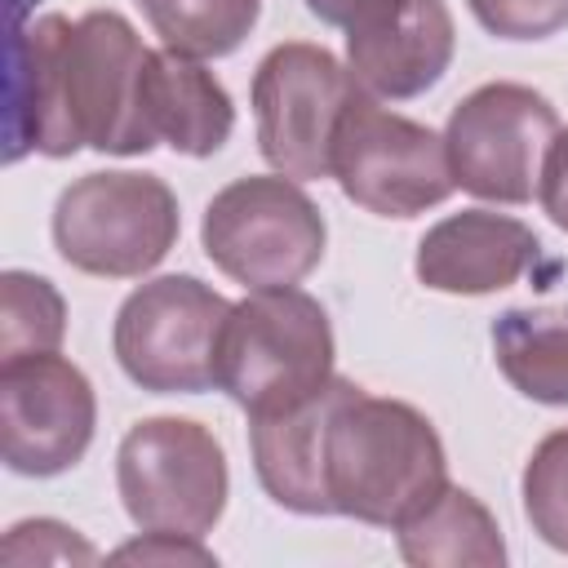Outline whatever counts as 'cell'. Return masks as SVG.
<instances>
[{
  "label": "cell",
  "mask_w": 568,
  "mask_h": 568,
  "mask_svg": "<svg viewBox=\"0 0 568 568\" xmlns=\"http://www.w3.org/2000/svg\"><path fill=\"white\" fill-rule=\"evenodd\" d=\"M146 44L115 9H89L75 22L44 13L22 22L13 9L4 75V160L27 151L67 160L80 146L102 155H146L155 138L142 120Z\"/></svg>",
  "instance_id": "obj_1"
},
{
  "label": "cell",
  "mask_w": 568,
  "mask_h": 568,
  "mask_svg": "<svg viewBox=\"0 0 568 568\" xmlns=\"http://www.w3.org/2000/svg\"><path fill=\"white\" fill-rule=\"evenodd\" d=\"M448 488V453L426 413L404 399L368 395L346 377L324 426L328 515L399 528Z\"/></svg>",
  "instance_id": "obj_2"
},
{
  "label": "cell",
  "mask_w": 568,
  "mask_h": 568,
  "mask_svg": "<svg viewBox=\"0 0 568 568\" xmlns=\"http://www.w3.org/2000/svg\"><path fill=\"white\" fill-rule=\"evenodd\" d=\"M333 324L328 311L288 288H253L231 306L213 351V386L226 390L248 417H266L302 404L333 377Z\"/></svg>",
  "instance_id": "obj_3"
},
{
  "label": "cell",
  "mask_w": 568,
  "mask_h": 568,
  "mask_svg": "<svg viewBox=\"0 0 568 568\" xmlns=\"http://www.w3.org/2000/svg\"><path fill=\"white\" fill-rule=\"evenodd\" d=\"M49 231L67 266L98 280H138L173 253L182 213L164 178L102 169L62 186Z\"/></svg>",
  "instance_id": "obj_4"
},
{
  "label": "cell",
  "mask_w": 568,
  "mask_h": 568,
  "mask_svg": "<svg viewBox=\"0 0 568 568\" xmlns=\"http://www.w3.org/2000/svg\"><path fill=\"white\" fill-rule=\"evenodd\" d=\"M209 262L244 288L302 284L328 244L320 204L284 173H248L226 182L200 222Z\"/></svg>",
  "instance_id": "obj_5"
},
{
  "label": "cell",
  "mask_w": 568,
  "mask_h": 568,
  "mask_svg": "<svg viewBox=\"0 0 568 568\" xmlns=\"http://www.w3.org/2000/svg\"><path fill=\"white\" fill-rule=\"evenodd\" d=\"M115 488L142 532L204 537L226 510L231 470L217 435L195 417H142L115 448Z\"/></svg>",
  "instance_id": "obj_6"
},
{
  "label": "cell",
  "mask_w": 568,
  "mask_h": 568,
  "mask_svg": "<svg viewBox=\"0 0 568 568\" xmlns=\"http://www.w3.org/2000/svg\"><path fill=\"white\" fill-rule=\"evenodd\" d=\"M355 93L359 80L324 44H275L248 84L262 160L293 182L333 178V133Z\"/></svg>",
  "instance_id": "obj_7"
},
{
  "label": "cell",
  "mask_w": 568,
  "mask_h": 568,
  "mask_svg": "<svg viewBox=\"0 0 568 568\" xmlns=\"http://www.w3.org/2000/svg\"><path fill=\"white\" fill-rule=\"evenodd\" d=\"M555 138V102L532 84L515 80L470 89L444 124L453 182L488 204H528L541 186V169Z\"/></svg>",
  "instance_id": "obj_8"
},
{
  "label": "cell",
  "mask_w": 568,
  "mask_h": 568,
  "mask_svg": "<svg viewBox=\"0 0 568 568\" xmlns=\"http://www.w3.org/2000/svg\"><path fill=\"white\" fill-rule=\"evenodd\" d=\"M333 178L351 204L377 217H417L457 191L444 138L386 111L368 89H359L337 120Z\"/></svg>",
  "instance_id": "obj_9"
},
{
  "label": "cell",
  "mask_w": 568,
  "mask_h": 568,
  "mask_svg": "<svg viewBox=\"0 0 568 568\" xmlns=\"http://www.w3.org/2000/svg\"><path fill=\"white\" fill-rule=\"evenodd\" d=\"M231 302L195 275H155L138 284L111 324V351L124 377L151 395H200L213 386V351Z\"/></svg>",
  "instance_id": "obj_10"
},
{
  "label": "cell",
  "mask_w": 568,
  "mask_h": 568,
  "mask_svg": "<svg viewBox=\"0 0 568 568\" xmlns=\"http://www.w3.org/2000/svg\"><path fill=\"white\" fill-rule=\"evenodd\" d=\"M98 426V395L67 355L0 359V457L13 475L53 479L71 470Z\"/></svg>",
  "instance_id": "obj_11"
},
{
  "label": "cell",
  "mask_w": 568,
  "mask_h": 568,
  "mask_svg": "<svg viewBox=\"0 0 568 568\" xmlns=\"http://www.w3.org/2000/svg\"><path fill=\"white\" fill-rule=\"evenodd\" d=\"M537 257H541V240L519 217L493 209H462L439 217L417 240L413 271L435 293L484 297L524 280L537 266Z\"/></svg>",
  "instance_id": "obj_12"
},
{
  "label": "cell",
  "mask_w": 568,
  "mask_h": 568,
  "mask_svg": "<svg viewBox=\"0 0 568 568\" xmlns=\"http://www.w3.org/2000/svg\"><path fill=\"white\" fill-rule=\"evenodd\" d=\"M457 27L444 0H408L395 13L346 31V67L373 98H417L435 89L453 62Z\"/></svg>",
  "instance_id": "obj_13"
},
{
  "label": "cell",
  "mask_w": 568,
  "mask_h": 568,
  "mask_svg": "<svg viewBox=\"0 0 568 568\" xmlns=\"http://www.w3.org/2000/svg\"><path fill=\"white\" fill-rule=\"evenodd\" d=\"M346 377H328L315 395H306L293 408L248 417V448L253 470L266 497L293 515H328L324 497V426L342 395Z\"/></svg>",
  "instance_id": "obj_14"
},
{
  "label": "cell",
  "mask_w": 568,
  "mask_h": 568,
  "mask_svg": "<svg viewBox=\"0 0 568 568\" xmlns=\"http://www.w3.org/2000/svg\"><path fill=\"white\" fill-rule=\"evenodd\" d=\"M142 120L155 146L164 142L178 155L204 160L235 133V102L200 58L151 49L142 71Z\"/></svg>",
  "instance_id": "obj_15"
},
{
  "label": "cell",
  "mask_w": 568,
  "mask_h": 568,
  "mask_svg": "<svg viewBox=\"0 0 568 568\" xmlns=\"http://www.w3.org/2000/svg\"><path fill=\"white\" fill-rule=\"evenodd\" d=\"M399 559L413 568H501L506 541L493 510L470 493L448 484L422 515L395 528Z\"/></svg>",
  "instance_id": "obj_16"
},
{
  "label": "cell",
  "mask_w": 568,
  "mask_h": 568,
  "mask_svg": "<svg viewBox=\"0 0 568 568\" xmlns=\"http://www.w3.org/2000/svg\"><path fill=\"white\" fill-rule=\"evenodd\" d=\"M488 337L501 377L524 399L568 408V306H510Z\"/></svg>",
  "instance_id": "obj_17"
},
{
  "label": "cell",
  "mask_w": 568,
  "mask_h": 568,
  "mask_svg": "<svg viewBox=\"0 0 568 568\" xmlns=\"http://www.w3.org/2000/svg\"><path fill=\"white\" fill-rule=\"evenodd\" d=\"M164 49L186 58L235 53L262 18V0H138Z\"/></svg>",
  "instance_id": "obj_18"
},
{
  "label": "cell",
  "mask_w": 568,
  "mask_h": 568,
  "mask_svg": "<svg viewBox=\"0 0 568 568\" xmlns=\"http://www.w3.org/2000/svg\"><path fill=\"white\" fill-rule=\"evenodd\" d=\"M67 333V302L53 280L36 271H4L0 275V359L49 355L62 346Z\"/></svg>",
  "instance_id": "obj_19"
},
{
  "label": "cell",
  "mask_w": 568,
  "mask_h": 568,
  "mask_svg": "<svg viewBox=\"0 0 568 568\" xmlns=\"http://www.w3.org/2000/svg\"><path fill=\"white\" fill-rule=\"evenodd\" d=\"M524 519L532 524V532L550 546L568 555V426L550 430L524 462Z\"/></svg>",
  "instance_id": "obj_20"
},
{
  "label": "cell",
  "mask_w": 568,
  "mask_h": 568,
  "mask_svg": "<svg viewBox=\"0 0 568 568\" xmlns=\"http://www.w3.org/2000/svg\"><path fill=\"white\" fill-rule=\"evenodd\" d=\"M0 555L4 564H98V550L62 519H18Z\"/></svg>",
  "instance_id": "obj_21"
},
{
  "label": "cell",
  "mask_w": 568,
  "mask_h": 568,
  "mask_svg": "<svg viewBox=\"0 0 568 568\" xmlns=\"http://www.w3.org/2000/svg\"><path fill=\"white\" fill-rule=\"evenodd\" d=\"M466 9L497 40H546L568 27V0H466Z\"/></svg>",
  "instance_id": "obj_22"
},
{
  "label": "cell",
  "mask_w": 568,
  "mask_h": 568,
  "mask_svg": "<svg viewBox=\"0 0 568 568\" xmlns=\"http://www.w3.org/2000/svg\"><path fill=\"white\" fill-rule=\"evenodd\" d=\"M111 559H142V564H217V555H213L209 546H200V537H182V532H142L138 541L115 546Z\"/></svg>",
  "instance_id": "obj_23"
},
{
  "label": "cell",
  "mask_w": 568,
  "mask_h": 568,
  "mask_svg": "<svg viewBox=\"0 0 568 568\" xmlns=\"http://www.w3.org/2000/svg\"><path fill=\"white\" fill-rule=\"evenodd\" d=\"M537 200H541L546 217L568 235V129H559V138L550 142V155H546V169H541Z\"/></svg>",
  "instance_id": "obj_24"
},
{
  "label": "cell",
  "mask_w": 568,
  "mask_h": 568,
  "mask_svg": "<svg viewBox=\"0 0 568 568\" xmlns=\"http://www.w3.org/2000/svg\"><path fill=\"white\" fill-rule=\"evenodd\" d=\"M399 4H408V0H306V9H311L320 22L342 27V31H359V27H368V22L386 18V13H395Z\"/></svg>",
  "instance_id": "obj_25"
}]
</instances>
